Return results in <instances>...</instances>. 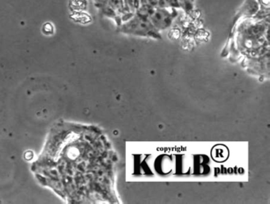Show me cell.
Masks as SVG:
<instances>
[{"instance_id": "obj_1", "label": "cell", "mask_w": 270, "mask_h": 204, "mask_svg": "<svg viewBox=\"0 0 270 204\" xmlns=\"http://www.w3.org/2000/svg\"><path fill=\"white\" fill-rule=\"evenodd\" d=\"M121 32L140 37H160L159 31L150 21L141 14H136L121 25Z\"/></svg>"}]
</instances>
